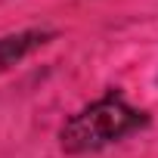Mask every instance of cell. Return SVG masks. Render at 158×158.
<instances>
[{
    "label": "cell",
    "mask_w": 158,
    "mask_h": 158,
    "mask_svg": "<svg viewBox=\"0 0 158 158\" xmlns=\"http://www.w3.org/2000/svg\"><path fill=\"white\" fill-rule=\"evenodd\" d=\"M146 127H152V115L139 106H133L124 90L112 87L102 96H96L93 102L81 106L77 112H71L56 133L59 152L62 155H93L102 152L133 133H143Z\"/></svg>",
    "instance_id": "obj_1"
},
{
    "label": "cell",
    "mask_w": 158,
    "mask_h": 158,
    "mask_svg": "<svg viewBox=\"0 0 158 158\" xmlns=\"http://www.w3.org/2000/svg\"><path fill=\"white\" fill-rule=\"evenodd\" d=\"M56 37H59L56 28H22V31L0 34V74L13 71L25 59H31L34 53L50 47Z\"/></svg>",
    "instance_id": "obj_2"
},
{
    "label": "cell",
    "mask_w": 158,
    "mask_h": 158,
    "mask_svg": "<svg viewBox=\"0 0 158 158\" xmlns=\"http://www.w3.org/2000/svg\"><path fill=\"white\" fill-rule=\"evenodd\" d=\"M155 84H158V74H155Z\"/></svg>",
    "instance_id": "obj_3"
}]
</instances>
